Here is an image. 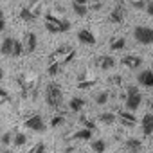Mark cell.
<instances>
[{
    "instance_id": "1",
    "label": "cell",
    "mask_w": 153,
    "mask_h": 153,
    "mask_svg": "<svg viewBox=\"0 0 153 153\" xmlns=\"http://www.w3.org/2000/svg\"><path fill=\"white\" fill-rule=\"evenodd\" d=\"M18 87H20V92H22V97H29L31 99H36V94H38V83H40V78L34 74V72H24L18 76Z\"/></svg>"
},
{
    "instance_id": "2",
    "label": "cell",
    "mask_w": 153,
    "mask_h": 153,
    "mask_svg": "<svg viewBox=\"0 0 153 153\" xmlns=\"http://www.w3.org/2000/svg\"><path fill=\"white\" fill-rule=\"evenodd\" d=\"M45 103L54 110H58L63 105V90L58 83H49L45 87Z\"/></svg>"
},
{
    "instance_id": "3",
    "label": "cell",
    "mask_w": 153,
    "mask_h": 153,
    "mask_svg": "<svg viewBox=\"0 0 153 153\" xmlns=\"http://www.w3.org/2000/svg\"><path fill=\"white\" fill-rule=\"evenodd\" d=\"M70 25H72V24H70L67 18H58V16H54L52 13L45 15V29H47L49 33H52V34L67 33V31L70 29Z\"/></svg>"
},
{
    "instance_id": "4",
    "label": "cell",
    "mask_w": 153,
    "mask_h": 153,
    "mask_svg": "<svg viewBox=\"0 0 153 153\" xmlns=\"http://www.w3.org/2000/svg\"><path fill=\"white\" fill-rule=\"evenodd\" d=\"M74 58H76V51L70 45H61L49 56V63H59L63 67V65L70 63Z\"/></svg>"
},
{
    "instance_id": "5",
    "label": "cell",
    "mask_w": 153,
    "mask_h": 153,
    "mask_svg": "<svg viewBox=\"0 0 153 153\" xmlns=\"http://www.w3.org/2000/svg\"><path fill=\"white\" fill-rule=\"evenodd\" d=\"M140 105H142V94L139 92V87L128 85L126 87V94H124V106L130 112H135V110H139Z\"/></svg>"
},
{
    "instance_id": "6",
    "label": "cell",
    "mask_w": 153,
    "mask_h": 153,
    "mask_svg": "<svg viewBox=\"0 0 153 153\" xmlns=\"http://www.w3.org/2000/svg\"><path fill=\"white\" fill-rule=\"evenodd\" d=\"M133 38H135V42H139L140 45H149V43L153 42V31H151V27H148V25H137V27L133 29Z\"/></svg>"
},
{
    "instance_id": "7",
    "label": "cell",
    "mask_w": 153,
    "mask_h": 153,
    "mask_svg": "<svg viewBox=\"0 0 153 153\" xmlns=\"http://www.w3.org/2000/svg\"><path fill=\"white\" fill-rule=\"evenodd\" d=\"M24 126H25L27 130H31V131H36V133H43V131L47 130V124H45L43 117L38 115V114L27 117V119L24 121Z\"/></svg>"
},
{
    "instance_id": "8",
    "label": "cell",
    "mask_w": 153,
    "mask_h": 153,
    "mask_svg": "<svg viewBox=\"0 0 153 153\" xmlns=\"http://www.w3.org/2000/svg\"><path fill=\"white\" fill-rule=\"evenodd\" d=\"M126 16V9H124V2L123 0H117V4L114 6V9L110 11V16H108V22L112 24H121Z\"/></svg>"
},
{
    "instance_id": "9",
    "label": "cell",
    "mask_w": 153,
    "mask_h": 153,
    "mask_svg": "<svg viewBox=\"0 0 153 153\" xmlns=\"http://www.w3.org/2000/svg\"><path fill=\"white\" fill-rule=\"evenodd\" d=\"M22 45H24V54L34 52L36 47H38V36L34 33H27L25 38H24V42H22Z\"/></svg>"
},
{
    "instance_id": "10",
    "label": "cell",
    "mask_w": 153,
    "mask_h": 153,
    "mask_svg": "<svg viewBox=\"0 0 153 153\" xmlns=\"http://www.w3.org/2000/svg\"><path fill=\"white\" fill-rule=\"evenodd\" d=\"M94 63H96V67L101 68V70H112V68L115 67V59H114L112 56H106V54L97 56V58L94 59Z\"/></svg>"
},
{
    "instance_id": "11",
    "label": "cell",
    "mask_w": 153,
    "mask_h": 153,
    "mask_svg": "<svg viewBox=\"0 0 153 153\" xmlns=\"http://www.w3.org/2000/svg\"><path fill=\"white\" fill-rule=\"evenodd\" d=\"M137 81H139V85H142V87H146V88H151V87H153V72H151L149 68H144L142 72H139Z\"/></svg>"
},
{
    "instance_id": "12",
    "label": "cell",
    "mask_w": 153,
    "mask_h": 153,
    "mask_svg": "<svg viewBox=\"0 0 153 153\" xmlns=\"http://www.w3.org/2000/svg\"><path fill=\"white\" fill-rule=\"evenodd\" d=\"M121 63L126 67V68H139L140 65H142V58L140 56H135V54H126L123 59H121Z\"/></svg>"
},
{
    "instance_id": "13",
    "label": "cell",
    "mask_w": 153,
    "mask_h": 153,
    "mask_svg": "<svg viewBox=\"0 0 153 153\" xmlns=\"http://www.w3.org/2000/svg\"><path fill=\"white\" fill-rule=\"evenodd\" d=\"M78 40L81 42V43H85V45H96V36H94V33L92 31H88V29H79L78 31Z\"/></svg>"
},
{
    "instance_id": "14",
    "label": "cell",
    "mask_w": 153,
    "mask_h": 153,
    "mask_svg": "<svg viewBox=\"0 0 153 153\" xmlns=\"http://www.w3.org/2000/svg\"><path fill=\"white\" fill-rule=\"evenodd\" d=\"M119 121H121V124L123 126H135L137 124V117L131 114V112H124V110H121L119 112Z\"/></svg>"
},
{
    "instance_id": "15",
    "label": "cell",
    "mask_w": 153,
    "mask_h": 153,
    "mask_svg": "<svg viewBox=\"0 0 153 153\" xmlns=\"http://www.w3.org/2000/svg\"><path fill=\"white\" fill-rule=\"evenodd\" d=\"M124 149L128 153H140L142 149V142L139 139H126L124 140Z\"/></svg>"
},
{
    "instance_id": "16",
    "label": "cell",
    "mask_w": 153,
    "mask_h": 153,
    "mask_svg": "<svg viewBox=\"0 0 153 153\" xmlns=\"http://www.w3.org/2000/svg\"><path fill=\"white\" fill-rule=\"evenodd\" d=\"M140 126H142V133L146 137H149L151 131H153V115L151 114H146L142 117V121H140Z\"/></svg>"
},
{
    "instance_id": "17",
    "label": "cell",
    "mask_w": 153,
    "mask_h": 153,
    "mask_svg": "<svg viewBox=\"0 0 153 153\" xmlns=\"http://www.w3.org/2000/svg\"><path fill=\"white\" fill-rule=\"evenodd\" d=\"M25 142H27V135H25L24 131H13V140H11V144H13L15 148H24Z\"/></svg>"
},
{
    "instance_id": "18",
    "label": "cell",
    "mask_w": 153,
    "mask_h": 153,
    "mask_svg": "<svg viewBox=\"0 0 153 153\" xmlns=\"http://www.w3.org/2000/svg\"><path fill=\"white\" fill-rule=\"evenodd\" d=\"M13 42H15V38H11V36H7V38H4V40H2V43H0V52H2L4 56H11Z\"/></svg>"
},
{
    "instance_id": "19",
    "label": "cell",
    "mask_w": 153,
    "mask_h": 153,
    "mask_svg": "<svg viewBox=\"0 0 153 153\" xmlns=\"http://www.w3.org/2000/svg\"><path fill=\"white\" fill-rule=\"evenodd\" d=\"M68 139H76V140H90V139H92V131H90V130L81 128V130L76 131V133H72Z\"/></svg>"
},
{
    "instance_id": "20",
    "label": "cell",
    "mask_w": 153,
    "mask_h": 153,
    "mask_svg": "<svg viewBox=\"0 0 153 153\" xmlns=\"http://www.w3.org/2000/svg\"><path fill=\"white\" fill-rule=\"evenodd\" d=\"M85 99L83 97H72L70 99V103H68V108L72 110V112H81L83 110V106H85Z\"/></svg>"
},
{
    "instance_id": "21",
    "label": "cell",
    "mask_w": 153,
    "mask_h": 153,
    "mask_svg": "<svg viewBox=\"0 0 153 153\" xmlns=\"http://www.w3.org/2000/svg\"><path fill=\"white\" fill-rule=\"evenodd\" d=\"M124 47H126V38L123 36H117L110 42V51H123Z\"/></svg>"
},
{
    "instance_id": "22",
    "label": "cell",
    "mask_w": 153,
    "mask_h": 153,
    "mask_svg": "<svg viewBox=\"0 0 153 153\" xmlns=\"http://www.w3.org/2000/svg\"><path fill=\"white\" fill-rule=\"evenodd\" d=\"M72 11H74V15L76 16H87L88 15V6H79V4H74L72 2Z\"/></svg>"
},
{
    "instance_id": "23",
    "label": "cell",
    "mask_w": 153,
    "mask_h": 153,
    "mask_svg": "<svg viewBox=\"0 0 153 153\" xmlns=\"http://www.w3.org/2000/svg\"><path fill=\"white\" fill-rule=\"evenodd\" d=\"M24 54V45H22V42L20 40H16L15 38V42H13V51H11V56L13 58H20Z\"/></svg>"
},
{
    "instance_id": "24",
    "label": "cell",
    "mask_w": 153,
    "mask_h": 153,
    "mask_svg": "<svg viewBox=\"0 0 153 153\" xmlns=\"http://www.w3.org/2000/svg\"><path fill=\"white\" fill-rule=\"evenodd\" d=\"M99 121H101L103 124H114V123L117 121V117H115V114H112V112H103V114L99 115Z\"/></svg>"
},
{
    "instance_id": "25",
    "label": "cell",
    "mask_w": 153,
    "mask_h": 153,
    "mask_svg": "<svg viewBox=\"0 0 153 153\" xmlns=\"http://www.w3.org/2000/svg\"><path fill=\"white\" fill-rule=\"evenodd\" d=\"M105 149H106V142L103 139H97V140L92 142V151L94 153H105Z\"/></svg>"
},
{
    "instance_id": "26",
    "label": "cell",
    "mask_w": 153,
    "mask_h": 153,
    "mask_svg": "<svg viewBox=\"0 0 153 153\" xmlns=\"http://www.w3.org/2000/svg\"><path fill=\"white\" fill-rule=\"evenodd\" d=\"M59 72H61V65H59V63H49V65H47V74L51 76V78L58 76Z\"/></svg>"
},
{
    "instance_id": "27",
    "label": "cell",
    "mask_w": 153,
    "mask_h": 153,
    "mask_svg": "<svg viewBox=\"0 0 153 153\" xmlns=\"http://www.w3.org/2000/svg\"><path fill=\"white\" fill-rule=\"evenodd\" d=\"M79 124H81L85 130H90V131L96 128V123H94V121H90L87 115H81V117H79Z\"/></svg>"
},
{
    "instance_id": "28",
    "label": "cell",
    "mask_w": 153,
    "mask_h": 153,
    "mask_svg": "<svg viewBox=\"0 0 153 153\" xmlns=\"http://www.w3.org/2000/svg\"><path fill=\"white\" fill-rule=\"evenodd\" d=\"M20 18L24 20V22H34L36 20V16L27 9V7H24V9H20Z\"/></svg>"
},
{
    "instance_id": "29",
    "label": "cell",
    "mask_w": 153,
    "mask_h": 153,
    "mask_svg": "<svg viewBox=\"0 0 153 153\" xmlns=\"http://www.w3.org/2000/svg\"><path fill=\"white\" fill-rule=\"evenodd\" d=\"M94 99H96V105H106V103H108V99H110V94L105 90V92H99Z\"/></svg>"
},
{
    "instance_id": "30",
    "label": "cell",
    "mask_w": 153,
    "mask_h": 153,
    "mask_svg": "<svg viewBox=\"0 0 153 153\" xmlns=\"http://www.w3.org/2000/svg\"><path fill=\"white\" fill-rule=\"evenodd\" d=\"M65 123V114H58V115H54L52 119H51V126L52 128H58V126H61Z\"/></svg>"
},
{
    "instance_id": "31",
    "label": "cell",
    "mask_w": 153,
    "mask_h": 153,
    "mask_svg": "<svg viewBox=\"0 0 153 153\" xmlns=\"http://www.w3.org/2000/svg\"><path fill=\"white\" fill-rule=\"evenodd\" d=\"M40 7H42V4H40V2H33L31 6H27V9H29L36 18H38V16H40V13H42V9H40Z\"/></svg>"
},
{
    "instance_id": "32",
    "label": "cell",
    "mask_w": 153,
    "mask_h": 153,
    "mask_svg": "<svg viewBox=\"0 0 153 153\" xmlns=\"http://www.w3.org/2000/svg\"><path fill=\"white\" fill-rule=\"evenodd\" d=\"M97 83V79H88V81H79L78 83V88H83V90H88V88H92L94 85Z\"/></svg>"
},
{
    "instance_id": "33",
    "label": "cell",
    "mask_w": 153,
    "mask_h": 153,
    "mask_svg": "<svg viewBox=\"0 0 153 153\" xmlns=\"http://www.w3.org/2000/svg\"><path fill=\"white\" fill-rule=\"evenodd\" d=\"M130 2V6L133 7V9H144V6H146V0H128Z\"/></svg>"
},
{
    "instance_id": "34",
    "label": "cell",
    "mask_w": 153,
    "mask_h": 153,
    "mask_svg": "<svg viewBox=\"0 0 153 153\" xmlns=\"http://www.w3.org/2000/svg\"><path fill=\"white\" fill-rule=\"evenodd\" d=\"M9 101H11L9 92H7V90H4V88H0V106H2L4 103H9Z\"/></svg>"
},
{
    "instance_id": "35",
    "label": "cell",
    "mask_w": 153,
    "mask_h": 153,
    "mask_svg": "<svg viewBox=\"0 0 153 153\" xmlns=\"http://www.w3.org/2000/svg\"><path fill=\"white\" fill-rule=\"evenodd\" d=\"M11 140H13V131H6L2 137H0V142H2L4 146H9Z\"/></svg>"
},
{
    "instance_id": "36",
    "label": "cell",
    "mask_w": 153,
    "mask_h": 153,
    "mask_svg": "<svg viewBox=\"0 0 153 153\" xmlns=\"http://www.w3.org/2000/svg\"><path fill=\"white\" fill-rule=\"evenodd\" d=\"M45 142H38V144H34L33 148H31V151L29 153H45Z\"/></svg>"
},
{
    "instance_id": "37",
    "label": "cell",
    "mask_w": 153,
    "mask_h": 153,
    "mask_svg": "<svg viewBox=\"0 0 153 153\" xmlns=\"http://www.w3.org/2000/svg\"><path fill=\"white\" fill-rule=\"evenodd\" d=\"M108 83L112 87H121L123 85V78L121 76H112V78H108Z\"/></svg>"
},
{
    "instance_id": "38",
    "label": "cell",
    "mask_w": 153,
    "mask_h": 153,
    "mask_svg": "<svg viewBox=\"0 0 153 153\" xmlns=\"http://www.w3.org/2000/svg\"><path fill=\"white\" fill-rule=\"evenodd\" d=\"M144 11L149 15V16H153V0H146V6H144Z\"/></svg>"
},
{
    "instance_id": "39",
    "label": "cell",
    "mask_w": 153,
    "mask_h": 153,
    "mask_svg": "<svg viewBox=\"0 0 153 153\" xmlns=\"http://www.w3.org/2000/svg\"><path fill=\"white\" fill-rule=\"evenodd\" d=\"M103 7V4H92L90 7H88V11H99Z\"/></svg>"
},
{
    "instance_id": "40",
    "label": "cell",
    "mask_w": 153,
    "mask_h": 153,
    "mask_svg": "<svg viewBox=\"0 0 153 153\" xmlns=\"http://www.w3.org/2000/svg\"><path fill=\"white\" fill-rule=\"evenodd\" d=\"M88 0H74V4H79V6H87Z\"/></svg>"
},
{
    "instance_id": "41",
    "label": "cell",
    "mask_w": 153,
    "mask_h": 153,
    "mask_svg": "<svg viewBox=\"0 0 153 153\" xmlns=\"http://www.w3.org/2000/svg\"><path fill=\"white\" fill-rule=\"evenodd\" d=\"M6 29V20H0V33Z\"/></svg>"
},
{
    "instance_id": "42",
    "label": "cell",
    "mask_w": 153,
    "mask_h": 153,
    "mask_svg": "<svg viewBox=\"0 0 153 153\" xmlns=\"http://www.w3.org/2000/svg\"><path fill=\"white\" fill-rule=\"evenodd\" d=\"M90 2H92V4H105L106 0H90Z\"/></svg>"
},
{
    "instance_id": "43",
    "label": "cell",
    "mask_w": 153,
    "mask_h": 153,
    "mask_svg": "<svg viewBox=\"0 0 153 153\" xmlns=\"http://www.w3.org/2000/svg\"><path fill=\"white\" fill-rule=\"evenodd\" d=\"M2 78H4V68H2V63H0V81H2Z\"/></svg>"
},
{
    "instance_id": "44",
    "label": "cell",
    "mask_w": 153,
    "mask_h": 153,
    "mask_svg": "<svg viewBox=\"0 0 153 153\" xmlns=\"http://www.w3.org/2000/svg\"><path fill=\"white\" fill-rule=\"evenodd\" d=\"M0 20H4V11L0 9Z\"/></svg>"
},
{
    "instance_id": "45",
    "label": "cell",
    "mask_w": 153,
    "mask_h": 153,
    "mask_svg": "<svg viewBox=\"0 0 153 153\" xmlns=\"http://www.w3.org/2000/svg\"><path fill=\"white\" fill-rule=\"evenodd\" d=\"M72 153H78V151H72Z\"/></svg>"
},
{
    "instance_id": "46",
    "label": "cell",
    "mask_w": 153,
    "mask_h": 153,
    "mask_svg": "<svg viewBox=\"0 0 153 153\" xmlns=\"http://www.w3.org/2000/svg\"><path fill=\"white\" fill-rule=\"evenodd\" d=\"M15 2H18V0H15Z\"/></svg>"
},
{
    "instance_id": "47",
    "label": "cell",
    "mask_w": 153,
    "mask_h": 153,
    "mask_svg": "<svg viewBox=\"0 0 153 153\" xmlns=\"http://www.w3.org/2000/svg\"><path fill=\"white\" fill-rule=\"evenodd\" d=\"M0 153H2V151H0Z\"/></svg>"
}]
</instances>
